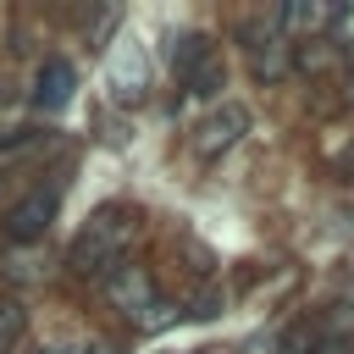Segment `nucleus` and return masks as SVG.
Wrapping results in <instances>:
<instances>
[{
    "mask_svg": "<svg viewBox=\"0 0 354 354\" xmlns=\"http://www.w3.org/2000/svg\"><path fill=\"white\" fill-rule=\"evenodd\" d=\"M133 232H138V216H133L127 205H105V210H94V216H88V227L72 238L66 266H72L77 277H111V271L122 266V254H127Z\"/></svg>",
    "mask_w": 354,
    "mask_h": 354,
    "instance_id": "f257e3e1",
    "label": "nucleus"
},
{
    "mask_svg": "<svg viewBox=\"0 0 354 354\" xmlns=\"http://www.w3.org/2000/svg\"><path fill=\"white\" fill-rule=\"evenodd\" d=\"M243 39H249V61H254V77L260 83H282L288 72H293V39L282 33V22L266 11V17H254L249 28H243Z\"/></svg>",
    "mask_w": 354,
    "mask_h": 354,
    "instance_id": "f03ea898",
    "label": "nucleus"
},
{
    "mask_svg": "<svg viewBox=\"0 0 354 354\" xmlns=\"http://www.w3.org/2000/svg\"><path fill=\"white\" fill-rule=\"evenodd\" d=\"M249 133V105H238V100H221L199 127H194V138H188V149H194V160H221L238 138Z\"/></svg>",
    "mask_w": 354,
    "mask_h": 354,
    "instance_id": "7ed1b4c3",
    "label": "nucleus"
},
{
    "mask_svg": "<svg viewBox=\"0 0 354 354\" xmlns=\"http://www.w3.org/2000/svg\"><path fill=\"white\" fill-rule=\"evenodd\" d=\"M105 299H111L127 321H138V315L155 304V277H149L144 266H127V260H122V266L105 277Z\"/></svg>",
    "mask_w": 354,
    "mask_h": 354,
    "instance_id": "20e7f679",
    "label": "nucleus"
},
{
    "mask_svg": "<svg viewBox=\"0 0 354 354\" xmlns=\"http://www.w3.org/2000/svg\"><path fill=\"white\" fill-rule=\"evenodd\" d=\"M50 221H55V194H28V199H17L11 210H6V238L11 243H39L44 232H50Z\"/></svg>",
    "mask_w": 354,
    "mask_h": 354,
    "instance_id": "39448f33",
    "label": "nucleus"
},
{
    "mask_svg": "<svg viewBox=\"0 0 354 354\" xmlns=\"http://www.w3.org/2000/svg\"><path fill=\"white\" fill-rule=\"evenodd\" d=\"M72 88H77V72H72L66 61H44L33 100H39V111H66V105H72Z\"/></svg>",
    "mask_w": 354,
    "mask_h": 354,
    "instance_id": "423d86ee",
    "label": "nucleus"
},
{
    "mask_svg": "<svg viewBox=\"0 0 354 354\" xmlns=\"http://www.w3.org/2000/svg\"><path fill=\"white\" fill-rule=\"evenodd\" d=\"M210 61H216V44H210V33H183V39L171 44V72H177V83L199 77Z\"/></svg>",
    "mask_w": 354,
    "mask_h": 354,
    "instance_id": "0eeeda50",
    "label": "nucleus"
},
{
    "mask_svg": "<svg viewBox=\"0 0 354 354\" xmlns=\"http://www.w3.org/2000/svg\"><path fill=\"white\" fill-rule=\"evenodd\" d=\"M337 44L321 33V39H293V72H304V77H321L326 66H337Z\"/></svg>",
    "mask_w": 354,
    "mask_h": 354,
    "instance_id": "6e6552de",
    "label": "nucleus"
},
{
    "mask_svg": "<svg viewBox=\"0 0 354 354\" xmlns=\"http://www.w3.org/2000/svg\"><path fill=\"white\" fill-rule=\"evenodd\" d=\"M22 332H28V310L17 299H0V354H17Z\"/></svg>",
    "mask_w": 354,
    "mask_h": 354,
    "instance_id": "1a4fd4ad",
    "label": "nucleus"
},
{
    "mask_svg": "<svg viewBox=\"0 0 354 354\" xmlns=\"http://www.w3.org/2000/svg\"><path fill=\"white\" fill-rule=\"evenodd\" d=\"M221 83H227V66H221V61H210V66H205V72H199V77H188V83H183V88H188V94H194V100H210V94H216V88H221Z\"/></svg>",
    "mask_w": 354,
    "mask_h": 354,
    "instance_id": "9d476101",
    "label": "nucleus"
},
{
    "mask_svg": "<svg viewBox=\"0 0 354 354\" xmlns=\"http://www.w3.org/2000/svg\"><path fill=\"white\" fill-rule=\"evenodd\" d=\"M337 50H348L354 55V6H337V17H332V33H326Z\"/></svg>",
    "mask_w": 354,
    "mask_h": 354,
    "instance_id": "9b49d317",
    "label": "nucleus"
},
{
    "mask_svg": "<svg viewBox=\"0 0 354 354\" xmlns=\"http://www.w3.org/2000/svg\"><path fill=\"white\" fill-rule=\"evenodd\" d=\"M171 321H177V310H171L166 299H155V304L138 315V326H144V332H160V326H171Z\"/></svg>",
    "mask_w": 354,
    "mask_h": 354,
    "instance_id": "f8f14e48",
    "label": "nucleus"
},
{
    "mask_svg": "<svg viewBox=\"0 0 354 354\" xmlns=\"http://www.w3.org/2000/svg\"><path fill=\"white\" fill-rule=\"evenodd\" d=\"M50 354H88V348H77V343H66V348H50Z\"/></svg>",
    "mask_w": 354,
    "mask_h": 354,
    "instance_id": "ddd939ff",
    "label": "nucleus"
},
{
    "mask_svg": "<svg viewBox=\"0 0 354 354\" xmlns=\"http://www.w3.org/2000/svg\"><path fill=\"white\" fill-rule=\"evenodd\" d=\"M348 94H354V55H348Z\"/></svg>",
    "mask_w": 354,
    "mask_h": 354,
    "instance_id": "4468645a",
    "label": "nucleus"
},
{
    "mask_svg": "<svg viewBox=\"0 0 354 354\" xmlns=\"http://www.w3.org/2000/svg\"><path fill=\"white\" fill-rule=\"evenodd\" d=\"M348 354H354V348H348Z\"/></svg>",
    "mask_w": 354,
    "mask_h": 354,
    "instance_id": "2eb2a0df",
    "label": "nucleus"
}]
</instances>
